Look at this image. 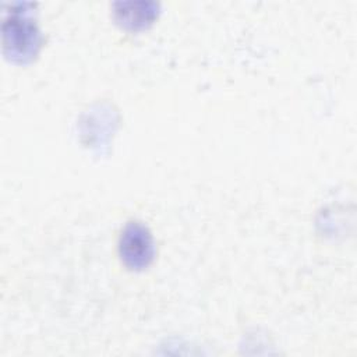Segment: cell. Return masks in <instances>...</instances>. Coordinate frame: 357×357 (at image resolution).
<instances>
[{
	"label": "cell",
	"mask_w": 357,
	"mask_h": 357,
	"mask_svg": "<svg viewBox=\"0 0 357 357\" xmlns=\"http://www.w3.org/2000/svg\"><path fill=\"white\" fill-rule=\"evenodd\" d=\"M120 255L123 262L132 269L149 265L153 258V240L149 230L138 223H128L120 236Z\"/></svg>",
	"instance_id": "cell-1"
},
{
	"label": "cell",
	"mask_w": 357,
	"mask_h": 357,
	"mask_svg": "<svg viewBox=\"0 0 357 357\" xmlns=\"http://www.w3.org/2000/svg\"><path fill=\"white\" fill-rule=\"evenodd\" d=\"M11 33V53L26 57L35 53V47L38 46V31L32 22H28L26 18H11V29L10 32H4V35Z\"/></svg>",
	"instance_id": "cell-2"
}]
</instances>
